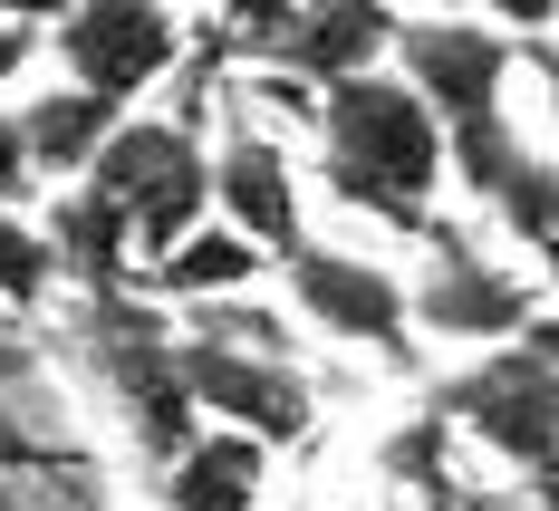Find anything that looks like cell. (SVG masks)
I'll use <instances>...</instances> for the list:
<instances>
[{"label": "cell", "instance_id": "obj_1", "mask_svg": "<svg viewBox=\"0 0 559 511\" xmlns=\"http://www.w3.org/2000/svg\"><path fill=\"white\" fill-rule=\"evenodd\" d=\"M540 58H550V39L521 49L502 29H483L473 10L463 20H395V49H386V68L425 97L435 135H444V183H463L521 251L559 241V165L531 155L502 116L511 68H540Z\"/></svg>", "mask_w": 559, "mask_h": 511}, {"label": "cell", "instance_id": "obj_2", "mask_svg": "<svg viewBox=\"0 0 559 511\" xmlns=\"http://www.w3.org/2000/svg\"><path fill=\"white\" fill-rule=\"evenodd\" d=\"M309 116H319V193L337 213H367V223L425 241L435 193H444V135H435L425 97L395 68H367V78L319 87Z\"/></svg>", "mask_w": 559, "mask_h": 511}, {"label": "cell", "instance_id": "obj_3", "mask_svg": "<svg viewBox=\"0 0 559 511\" xmlns=\"http://www.w3.org/2000/svg\"><path fill=\"white\" fill-rule=\"evenodd\" d=\"M425 415L444 425L453 444H483L521 473V492L550 483V454H559V347H550V319L521 329L502 347H473V367H453L425 387Z\"/></svg>", "mask_w": 559, "mask_h": 511}, {"label": "cell", "instance_id": "obj_4", "mask_svg": "<svg viewBox=\"0 0 559 511\" xmlns=\"http://www.w3.org/2000/svg\"><path fill=\"white\" fill-rule=\"evenodd\" d=\"M97 203H116V223H126V251L135 261H155L174 251L193 223H213V174H203V135H193V116H145L126 107L116 116V135L87 155L78 174ZM135 281V271H126Z\"/></svg>", "mask_w": 559, "mask_h": 511}, {"label": "cell", "instance_id": "obj_5", "mask_svg": "<svg viewBox=\"0 0 559 511\" xmlns=\"http://www.w3.org/2000/svg\"><path fill=\"white\" fill-rule=\"evenodd\" d=\"M415 261H425V271L405 281V329H415V338L502 347V338H521V329L550 319L540 281L511 271V261H492V251H483L463 223H444V213H435V231L415 241Z\"/></svg>", "mask_w": 559, "mask_h": 511}, {"label": "cell", "instance_id": "obj_6", "mask_svg": "<svg viewBox=\"0 0 559 511\" xmlns=\"http://www.w3.org/2000/svg\"><path fill=\"white\" fill-rule=\"evenodd\" d=\"M174 387H183V405L203 415V425H231V435H251V444H309L319 435V387L289 367V357H271V347H241L223 338V329H174Z\"/></svg>", "mask_w": 559, "mask_h": 511}, {"label": "cell", "instance_id": "obj_7", "mask_svg": "<svg viewBox=\"0 0 559 511\" xmlns=\"http://www.w3.org/2000/svg\"><path fill=\"white\" fill-rule=\"evenodd\" d=\"M193 39H183L174 0H68L49 29H39V58H58V78L68 87H97L116 107H145V87Z\"/></svg>", "mask_w": 559, "mask_h": 511}, {"label": "cell", "instance_id": "obj_8", "mask_svg": "<svg viewBox=\"0 0 559 511\" xmlns=\"http://www.w3.org/2000/svg\"><path fill=\"white\" fill-rule=\"evenodd\" d=\"M395 20H405L395 0H299V10H280L271 29L223 39V58L261 68V87H299V97H319V87H337V78L386 68Z\"/></svg>", "mask_w": 559, "mask_h": 511}, {"label": "cell", "instance_id": "obj_9", "mask_svg": "<svg viewBox=\"0 0 559 511\" xmlns=\"http://www.w3.org/2000/svg\"><path fill=\"white\" fill-rule=\"evenodd\" d=\"M289 289V309L337 347H367L386 367H415V329H405V281L386 261H357V251H329V241H299L271 271Z\"/></svg>", "mask_w": 559, "mask_h": 511}, {"label": "cell", "instance_id": "obj_10", "mask_svg": "<svg viewBox=\"0 0 559 511\" xmlns=\"http://www.w3.org/2000/svg\"><path fill=\"white\" fill-rule=\"evenodd\" d=\"M203 174H213V223L241 231L251 251H271V271L299 251V241H319V231H309L299 165H289V145H280V135H261V126H231L223 145H203Z\"/></svg>", "mask_w": 559, "mask_h": 511}, {"label": "cell", "instance_id": "obj_11", "mask_svg": "<svg viewBox=\"0 0 559 511\" xmlns=\"http://www.w3.org/2000/svg\"><path fill=\"white\" fill-rule=\"evenodd\" d=\"M271 281V251H251L241 231L223 223H193L174 251H155V261H135V299L145 309H183V319H203V309H223V299H251V289Z\"/></svg>", "mask_w": 559, "mask_h": 511}, {"label": "cell", "instance_id": "obj_12", "mask_svg": "<svg viewBox=\"0 0 559 511\" xmlns=\"http://www.w3.org/2000/svg\"><path fill=\"white\" fill-rule=\"evenodd\" d=\"M261 492H271V444L231 425H193L165 454V511H261Z\"/></svg>", "mask_w": 559, "mask_h": 511}, {"label": "cell", "instance_id": "obj_13", "mask_svg": "<svg viewBox=\"0 0 559 511\" xmlns=\"http://www.w3.org/2000/svg\"><path fill=\"white\" fill-rule=\"evenodd\" d=\"M116 116H126L116 97L68 87V78H58V87H29V97L10 107V126H20V155H29V174H39V183H78V174H87V155L116 135Z\"/></svg>", "mask_w": 559, "mask_h": 511}, {"label": "cell", "instance_id": "obj_14", "mask_svg": "<svg viewBox=\"0 0 559 511\" xmlns=\"http://www.w3.org/2000/svg\"><path fill=\"white\" fill-rule=\"evenodd\" d=\"M377 463H386V483H405L415 502H435L444 483H463V473H453V435L435 425V415H425V405H415V415L395 425L386 444H377Z\"/></svg>", "mask_w": 559, "mask_h": 511}, {"label": "cell", "instance_id": "obj_15", "mask_svg": "<svg viewBox=\"0 0 559 511\" xmlns=\"http://www.w3.org/2000/svg\"><path fill=\"white\" fill-rule=\"evenodd\" d=\"M58 289V261L49 241H39V223L29 213H0V309H39Z\"/></svg>", "mask_w": 559, "mask_h": 511}, {"label": "cell", "instance_id": "obj_16", "mask_svg": "<svg viewBox=\"0 0 559 511\" xmlns=\"http://www.w3.org/2000/svg\"><path fill=\"white\" fill-rule=\"evenodd\" d=\"M473 20L483 29H502V39H521V49H540L559 20V0H473Z\"/></svg>", "mask_w": 559, "mask_h": 511}, {"label": "cell", "instance_id": "obj_17", "mask_svg": "<svg viewBox=\"0 0 559 511\" xmlns=\"http://www.w3.org/2000/svg\"><path fill=\"white\" fill-rule=\"evenodd\" d=\"M29 203H39V174H29L20 126H10V107H0V213H29Z\"/></svg>", "mask_w": 559, "mask_h": 511}, {"label": "cell", "instance_id": "obj_18", "mask_svg": "<svg viewBox=\"0 0 559 511\" xmlns=\"http://www.w3.org/2000/svg\"><path fill=\"white\" fill-rule=\"evenodd\" d=\"M280 10H299V0H213V20H223V39H241V29H271Z\"/></svg>", "mask_w": 559, "mask_h": 511}, {"label": "cell", "instance_id": "obj_19", "mask_svg": "<svg viewBox=\"0 0 559 511\" xmlns=\"http://www.w3.org/2000/svg\"><path fill=\"white\" fill-rule=\"evenodd\" d=\"M29 68H39V29L0 20V87H10V78H29Z\"/></svg>", "mask_w": 559, "mask_h": 511}, {"label": "cell", "instance_id": "obj_20", "mask_svg": "<svg viewBox=\"0 0 559 511\" xmlns=\"http://www.w3.org/2000/svg\"><path fill=\"white\" fill-rule=\"evenodd\" d=\"M58 10H68V0H0V20H20V29H49Z\"/></svg>", "mask_w": 559, "mask_h": 511}]
</instances>
